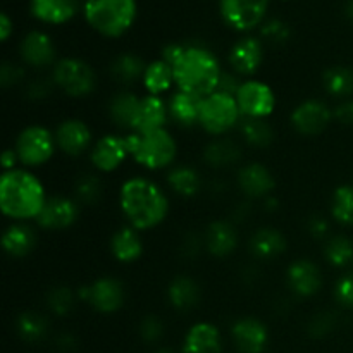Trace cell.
<instances>
[{
  "label": "cell",
  "instance_id": "cell-3",
  "mask_svg": "<svg viewBox=\"0 0 353 353\" xmlns=\"http://www.w3.org/2000/svg\"><path fill=\"white\" fill-rule=\"evenodd\" d=\"M172 69H174V83L178 90L202 99L217 92L223 74L216 55L209 48L200 45H186L185 52L172 65Z\"/></svg>",
  "mask_w": 353,
  "mask_h": 353
},
{
  "label": "cell",
  "instance_id": "cell-18",
  "mask_svg": "<svg viewBox=\"0 0 353 353\" xmlns=\"http://www.w3.org/2000/svg\"><path fill=\"white\" fill-rule=\"evenodd\" d=\"M231 338L240 353H264L269 345V330L255 317H241L231 326Z\"/></svg>",
  "mask_w": 353,
  "mask_h": 353
},
{
  "label": "cell",
  "instance_id": "cell-10",
  "mask_svg": "<svg viewBox=\"0 0 353 353\" xmlns=\"http://www.w3.org/2000/svg\"><path fill=\"white\" fill-rule=\"evenodd\" d=\"M241 116L247 119H268L276 109V93L261 79H245L236 95Z\"/></svg>",
  "mask_w": 353,
  "mask_h": 353
},
{
  "label": "cell",
  "instance_id": "cell-17",
  "mask_svg": "<svg viewBox=\"0 0 353 353\" xmlns=\"http://www.w3.org/2000/svg\"><path fill=\"white\" fill-rule=\"evenodd\" d=\"M286 283L300 299H310L323 288V274L317 264L309 259L293 261L286 269Z\"/></svg>",
  "mask_w": 353,
  "mask_h": 353
},
{
  "label": "cell",
  "instance_id": "cell-21",
  "mask_svg": "<svg viewBox=\"0 0 353 353\" xmlns=\"http://www.w3.org/2000/svg\"><path fill=\"white\" fill-rule=\"evenodd\" d=\"M169 121L168 102L162 97L145 95L138 103L131 133H148V131L164 130Z\"/></svg>",
  "mask_w": 353,
  "mask_h": 353
},
{
  "label": "cell",
  "instance_id": "cell-1",
  "mask_svg": "<svg viewBox=\"0 0 353 353\" xmlns=\"http://www.w3.org/2000/svg\"><path fill=\"white\" fill-rule=\"evenodd\" d=\"M119 207L128 226L137 231H148L165 221L169 199L157 183L143 176H134L121 185Z\"/></svg>",
  "mask_w": 353,
  "mask_h": 353
},
{
  "label": "cell",
  "instance_id": "cell-44",
  "mask_svg": "<svg viewBox=\"0 0 353 353\" xmlns=\"http://www.w3.org/2000/svg\"><path fill=\"white\" fill-rule=\"evenodd\" d=\"M336 326V319H334V314L331 312H319L310 319L309 326H307V333L310 334L316 340L327 336L331 331Z\"/></svg>",
  "mask_w": 353,
  "mask_h": 353
},
{
  "label": "cell",
  "instance_id": "cell-6",
  "mask_svg": "<svg viewBox=\"0 0 353 353\" xmlns=\"http://www.w3.org/2000/svg\"><path fill=\"white\" fill-rule=\"evenodd\" d=\"M241 112L236 97L224 92H214L203 97L200 107L199 126L212 137H223L241 123Z\"/></svg>",
  "mask_w": 353,
  "mask_h": 353
},
{
  "label": "cell",
  "instance_id": "cell-25",
  "mask_svg": "<svg viewBox=\"0 0 353 353\" xmlns=\"http://www.w3.org/2000/svg\"><path fill=\"white\" fill-rule=\"evenodd\" d=\"M110 254L121 264H133L143 255V240L140 231L131 226H121L110 236Z\"/></svg>",
  "mask_w": 353,
  "mask_h": 353
},
{
  "label": "cell",
  "instance_id": "cell-9",
  "mask_svg": "<svg viewBox=\"0 0 353 353\" xmlns=\"http://www.w3.org/2000/svg\"><path fill=\"white\" fill-rule=\"evenodd\" d=\"M78 299L88 303L95 312L114 314L123 309L126 292H124V285L119 279L103 276V278L92 281L90 285L81 286L78 290Z\"/></svg>",
  "mask_w": 353,
  "mask_h": 353
},
{
  "label": "cell",
  "instance_id": "cell-33",
  "mask_svg": "<svg viewBox=\"0 0 353 353\" xmlns=\"http://www.w3.org/2000/svg\"><path fill=\"white\" fill-rule=\"evenodd\" d=\"M145 69H147V64L143 62V59L138 57L137 54L126 52V54L117 55L112 61V64H110V76L119 85L130 86L143 79Z\"/></svg>",
  "mask_w": 353,
  "mask_h": 353
},
{
  "label": "cell",
  "instance_id": "cell-35",
  "mask_svg": "<svg viewBox=\"0 0 353 353\" xmlns=\"http://www.w3.org/2000/svg\"><path fill=\"white\" fill-rule=\"evenodd\" d=\"M16 331L26 343H40L48 334V321L34 310H26L16 317Z\"/></svg>",
  "mask_w": 353,
  "mask_h": 353
},
{
  "label": "cell",
  "instance_id": "cell-57",
  "mask_svg": "<svg viewBox=\"0 0 353 353\" xmlns=\"http://www.w3.org/2000/svg\"><path fill=\"white\" fill-rule=\"evenodd\" d=\"M154 353H176V352L172 350V348H168V347H164V348H159V350H155Z\"/></svg>",
  "mask_w": 353,
  "mask_h": 353
},
{
  "label": "cell",
  "instance_id": "cell-11",
  "mask_svg": "<svg viewBox=\"0 0 353 353\" xmlns=\"http://www.w3.org/2000/svg\"><path fill=\"white\" fill-rule=\"evenodd\" d=\"M269 0H219L224 23L236 31H250L264 23Z\"/></svg>",
  "mask_w": 353,
  "mask_h": 353
},
{
  "label": "cell",
  "instance_id": "cell-47",
  "mask_svg": "<svg viewBox=\"0 0 353 353\" xmlns=\"http://www.w3.org/2000/svg\"><path fill=\"white\" fill-rule=\"evenodd\" d=\"M24 79V69L21 65L10 64V62H3L0 68V85L3 88H10V86L17 85Z\"/></svg>",
  "mask_w": 353,
  "mask_h": 353
},
{
  "label": "cell",
  "instance_id": "cell-46",
  "mask_svg": "<svg viewBox=\"0 0 353 353\" xmlns=\"http://www.w3.org/2000/svg\"><path fill=\"white\" fill-rule=\"evenodd\" d=\"M54 79L48 78H37L31 79L30 83L26 85V95L28 99L31 100H41L47 99L50 95L52 88H54Z\"/></svg>",
  "mask_w": 353,
  "mask_h": 353
},
{
  "label": "cell",
  "instance_id": "cell-38",
  "mask_svg": "<svg viewBox=\"0 0 353 353\" xmlns=\"http://www.w3.org/2000/svg\"><path fill=\"white\" fill-rule=\"evenodd\" d=\"M331 216L343 226H353V186H338L331 199Z\"/></svg>",
  "mask_w": 353,
  "mask_h": 353
},
{
  "label": "cell",
  "instance_id": "cell-29",
  "mask_svg": "<svg viewBox=\"0 0 353 353\" xmlns=\"http://www.w3.org/2000/svg\"><path fill=\"white\" fill-rule=\"evenodd\" d=\"M200 286L190 276H176L168 286V300L178 312H188L200 302Z\"/></svg>",
  "mask_w": 353,
  "mask_h": 353
},
{
  "label": "cell",
  "instance_id": "cell-43",
  "mask_svg": "<svg viewBox=\"0 0 353 353\" xmlns=\"http://www.w3.org/2000/svg\"><path fill=\"white\" fill-rule=\"evenodd\" d=\"M138 333H140V338L145 343H157V341H161L162 336H164L165 327L157 316L150 314V316H145L143 319L140 321Z\"/></svg>",
  "mask_w": 353,
  "mask_h": 353
},
{
  "label": "cell",
  "instance_id": "cell-49",
  "mask_svg": "<svg viewBox=\"0 0 353 353\" xmlns=\"http://www.w3.org/2000/svg\"><path fill=\"white\" fill-rule=\"evenodd\" d=\"M240 78L236 74H231V72L223 71L219 79V86H217V92H224V93H230V95H236L238 90L241 86Z\"/></svg>",
  "mask_w": 353,
  "mask_h": 353
},
{
  "label": "cell",
  "instance_id": "cell-32",
  "mask_svg": "<svg viewBox=\"0 0 353 353\" xmlns=\"http://www.w3.org/2000/svg\"><path fill=\"white\" fill-rule=\"evenodd\" d=\"M168 186L171 192L176 195L183 196V199H193L199 195L202 190V178H200L199 171L192 165H176L168 172Z\"/></svg>",
  "mask_w": 353,
  "mask_h": 353
},
{
  "label": "cell",
  "instance_id": "cell-48",
  "mask_svg": "<svg viewBox=\"0 0 353 353\" xmlns=\"http://www.w3.org/2000/svg\"><path fill=\"white\" fill-rule=\"evenodd\" d=\"M307 231L316 240H323L330 234V221L324 216H312L307 221Z\"/></svg>",
  "mask_w": 353,
  "mask_h": 353
},
{
  "label": "cell",
  "instance_id": "cell-50",
  "mask_svg": "<svg viewBox=\"0 0 353 353\" xmlns=\"http://www.w3.org/2000/svg\"><path fill=\"white\" fill-rule=\"evenodd\" d=\"M333 117L345 126H353V100H345L334 109Z\"/></svg>",
  "mask_w": 353,
  "mask_h": 353
},
{
  "label": "cell",
  "instance_id": "cell-12",
  "mask_svg": "<svg viewBox=\"0 0 353 353\" xmlns=\"http://www.w3.org/2000/svg\"><path fill=\"white\" fill-rule=\"evenodd\" d=\"M333 119V112L323 100L310 99L299 103L290 116V123L296 133L303 137H316L321 134Z\"/></svg>",
  "mask_w": 353,
  "mask_h": 353
},
{
  "label": "cell",
  "instance_id": "cell-40",
  "mask_svg": "<svg viewBox=\"0 0 353 353\" xmlns=\"http://www.w3.org/2000/svg\"><path fill=\"white\" fill-rule=\"evenodd\" d=\"M102 181L95 174H83L79 176L74 185L76 202L83 205H95L102 196Z\"/></svg>",
  "mask_w": 353,
  "mask_h": 353
},
{
  "label": "cell",
  "instance_id": "cell-52",
  "mask_svg": "<svg viewBox=\"0 0 353 353\" xmlns=\"http://www.w3.org/2000/svg\"><path fill=\"white\" fill-rule=\"evenodd\" d=\"M0 162H2L3 172L14 171V169H17V164H21L19 157H17V152L14 150V148H7V150H3Z\"/></svg>",
  "mask_w": 353,
  "mask_h": 353
},
{
  "label": "cell",
  "instance_id": "cell-28",
  "mask_svg": "<svg viewBox=\"0 0 353 353\" xmlns=\"http://www.w3.org/2000/svg\"><path fill=\"white\" fill-rule=\"evenodd\" d=\"M286 238L285 234L274 228H261L252 234L248 241L252 255L261 261H271V259L279 257L286 250Z\"/></svg>",
  "mask_w": 353,
  "mask_h": 353
},
{
  "label": "cell",
  "instance_id": "cell-14",
  "mask_svg": "<svg viewBox=\"0 0 353 353\" xmlns=\"http://www.w3.org/2000/svg\"><path fill=\"white\" fill-rule=\"evenodd\" d=\"M79 217V203L68 196H48L47 203L37 217V224L45 231H64Z\"/></svg>",
  "mask_w": 353,
  "mask_h": 353
},
{
  "label": "cell",
  "instance_id": "cell-22",
  "mask_svg": "<svg viewBox=\"0 0 353 353\" xmlns=\"http://www.w3.org/2000/svg\"><path fill=\"white\" fill-rule=\"evenodd\" d=\"M223 336L216 324L196 323L186 331L183 353H221Z\"/></svg>",
  "mask_w": 353,
  "mask_h": 353
},
{
  "label": "cell",
  "instance_id": "cell-19",
  "mask_svg": "<svg viewBox=\"0 0 353 353\" xmlns=\"http://www.w3.org/2000/svg\"><path fill=\"white\" fill-rule=\"evenodd\" d=\"M230 65L238 76H254L264 61V45L255 37H243L231 47Z\"/></svg>",
  "mask_w": 353,
  "mask_h": 353
},
{
  "label": "cell",
  "instance_id": "cell-26",
  "mask_svg": "<svg viewBox=\"0 0 353 353\" xmlns=\"http://www.w3.org/2000/svg\"><path fill=\"white\" fill-rule=\"evenodd\" d=\"M79 0H30V10L45 24H64L76 16Z\"/></svg>",
  "mask_w": 353,
  "mask_h": 353
},
{
  "label": "cell",
  "instance_id": "cell-39",
  "mask_svg": "<svg viewBox=\"0 0 353 353\" xmlns=\"http://www.w3.org/2000/svg\"><path fill=\"white\" fill-rule=\"evenodd\" d=\"M324 257L333 268H347L353 262V241L347 236L330 238L324 247Z\"/></svg>",
  "mask_w": 353,
  "mask_h": 353
},
{
  "label": "cell",
  "instance_id": "cell-2",
  "mask_svg": "<svg viewBox=\"0 0 353 353\" xmlns=\"http://www.w3.org/2000/svg\"><path fill=\"white\" fill-rule=\"evenodd\" d=\"M45 186L30 169H14L0 178V209L16 223L37 219L47 203Z\"/></svg>",
  "mask_w": 353,
  "mask_h": 353
},
{
  "label": "cell",
  "instance_id": "cell-42",
  "mask_svg": "<svg viewBox=\"0 0 353 353\" xmlns=\"http://www.w3.org/2000/svg\"><path fill=\"white\" fill-rule=\"evenodd\" d=\"M290 31L288 24L283 23L281 19H269L262 23L261 28V37L264 38L265 41L272 45H283L290 40Z\"/></svg>",
  "mask_w": 353,
  "mask_h": 353
},
{
  "label": "cell",
  "instance_id": "cell-15",
  "mask_svg": "<svg viewBox=\"0 0 353 353\" xmlns=\"http://www.w3.org/2000/svg\"><path fill=\"white\" fill-rule=\"evenodd\" d=\"M19 55L24 64L37 69L54 68L57 64V48L54 41L43 31H30L21 40Z\"/></svg>",
  "mask_w": 353,
  "mask_h": 353
},
{
  "label": "cell",
  "instance_id": "cell-30",
  "mask_svg": "<svg viewBox=\"0 0 353 353\" xmlns=\"http://www.w3.org/2000/svg\"><path fill=\"white\" fill-rule=\"evenodd\" d=\"M141 97H138L137 93L128 92H117L116 95L110 99L109 102V117L112 119V123L117 128H123V130H133L134 116H137L138 103H140Z\"/></svg>",
  "mask_w": 353,
  "mask_h": 353
},
{
  "label": "cell",
  "instance_id": "cell-20",
  "mask_svg": "<svg viewBox=\"0 0 353 353\" xmlns=\"http://www.w3.org/2000/svg\"><path fill=\"white\" fill-rule=\"evenodd\" d=\"M238 186L248 199H268L276 188L272 172L261 162L245 164L238 171Z\"/></svg>",
  "mask_w": 353,
  "mask_h": 353
},
{
  "label": "cell",
  "instance_id": "cell-13",
  "mask_svg": "<svg viewBox=\"0 0 353 353\" xmlns=\"http://www.w3.org/2000/svg\"><path fill=\"white\" fill-rule=\"evenodd\" d=\"M130 157L126 137L119 134H103L93 143L90 150V161L100 172H114Z\"/></svg>",
  "mask_w": 353,
  "mask_h": 353
},
{
  "label": "cell",
  "instance_id": "cell-8",
  "mask_svg": "<svg viewBox=\"0 0 353 353\" xmlns=\"http://www.w3.org/2000/svg\"><path fill=\"white\" fill-rule=\"evenodd\" d=\"M14 150L17 152L19 162L26 169L40 168L47 164L57 150L55 134L45 126L31 124L17 134Z\"/></svg>",
  "mask_w": 353,
  "mask_h": 353
},
{
  "label": "cell",
  "instance_id": "cell-5",
  "mask_svg": "<svg viewBox=\"0 0 353 353\" xmlns=\"http://www.w3.org/2000/svg\"><path fill=\"white\" fill-rule=\"evenodd\" d=\"M130 157L148 171H162L176 161L178 143L168 130L126 134Z\"/></svg>",
  "mask_w": 353,
  "mask_h": 353
},
{
  "label": "cell",
  "instance_id": "cell-53",
  "mask_svg": "<svg viewBox=\"0 0 353 353\" xmlns=\"http://www.w3.org/2000/svg\"><path fill=\"white\" fill-rule=\"evenodd\" d=\"M76 345H78L76 338L68 333L59 334L57 340H55V347H57L61 352H72L76 348Z\"/></svg>",
  "mask_w": 353,
  "mask_h": 353
},
{
  "label": "cell",
  "instance_id": "cell-27",
  "mask_svg": "<svg viewBox=\"0 0 353 353\" xmlns=\"http://www.w3.org/2000/svg\"><path fill=\"white\" fill-rule=\"evenodd\" d=\"M37 233L24 223H14L2 233V250L12 259H24L37 247Z\"/></svg>",
  "mask_w": 353,
  "mask_h": 353
},
{
  "label": "cell",
  "instance_id": "cell-41",
  "mask_svg": "<svg viewBox=\"0 0 353 353\" xmlns=\"http://www.w3.org/2000/svg\"><path fill=\"white\" fill-rule=\"evenodd\" d=\"M76 302V295L68 286H55L47 295V307L54 316L65 317L72 310Z\"/></svg>",
  "mask_w": 353,
  "mask_h": 353
},
{
  "label": "cell",
  "instance_id": "cell-31",
  "mask_svg": "<svg viewBox=\"0 0 353 353\" xmlns=\"http://www.w3.org/2000/svg\"><path fill=\"white\" fill-rule=\"evenodd\" d=\"M141 83H143L145 90H147V95H165L172 88V85H176L174 69L165 61L157 59V61L147 64Z\"/></svg>",
  "mask_w": 353,
  "mask_h": 353
},
{
  "label": "cell",
  "instance_id": "cell-51",
  "mask_svg": "<svg viewBox=\"0 0 353 353\" xmlns=\"http://www.w3.org/2000/svg\"><path fill=\"white\" fill-rule=\"evenodd\" d=\"M185 43H168L164 48H162V61H165L168 64L174 65L176 62L179 61V57L183 55V52H185Z\"/></svg>",
  "mask_w": 353,
  "mask_h": 353
},
{
  "label": "cell",
  "instance_id": "cell-54",
  "mask_svg": "<svg viewBox=\"0 0 353 353\" xmlns=\"http://www.w3.org/2000/svg\"><path fill=\"white\" fill-rule=\"evenodd\" d=\"M12 31H14L12 19H10L9 14L7 12H2L0 14V40L2 41L9 40V37L12 34Z\"/></svg>",
  "mask_w": 353,
  "mask_h": 353
},
{
  "label": "cell",
  "instance_id": "cell-56",
  "mask_svg": "<svg viewBox=\"0 0 353 353\" xmlns=\"http://www.w3.org/2000/svg\"><path fill=\"white\" fill-rule=\"evenodd\" d=\"M345 14H347L348 19L353 23V0H348L347 6H345Z\"/></svg>",
  "mask_w": 353,
  "mask_h": 353
},
{
  "label": "cell",
  "instance_id": "cell-4",
  "mask_svg": "<svg viewBox=\"0 0 353 353\" xmlns=\"http://www.w3.org/2000/svg\"><path fill=\"white\" fill-rule=\"evenodd\" d=\"M83 14L97 33L119 38L137 19V0H85Z\"/></svg>",
  "mask_w": 353,
  "mask_h": 353
},
{
  "label": "cell",
  "instance_id": "cell-24",
  "mask_svg": "<svg viewBox=\"0 0 353 353\" xmlns=\"http://www.w3.org/2000/svg\"><path fill=\"white\" fill-rule=\"evenodd\" d=\"M202 100V97L176 90L171 95V99L168 100L169 119L174 121L179 128H186V130L199 126Z\"/></svg>",
  "mask_w": 353,
  "mask_h": 353
},
{
  "label": "cell",
  "instance_id": "cell-16",
  "mask_svg": "<svg viewBox=\"0 0 353 353\" xmlns=\"http://www.w3.org/2000/svg\"><path fill=\"white\" fill-rule=\"evenodd\" d=\"M55 143L62 154L79 157L86 150H92V130L81 119H65L55 130Z\"/></svg>",
  "mask_w": 353,
  "mask_h": 353
},
{
  "label": "cell",
  "instance_id": "cell-55",
  "mask_svg": "<svg viewBox=\"0 0 353 353\" xmlns=\"http://www.w3.org/2000/svg\"><path fill=\"white\" fill-rule=\"evenodd\" d=\"M265 202V210H276L278 209V200L274 199V196H268V199H264Z\"/></svg>",
  "mask_w": 353,
  "mask_h": 353
},
{
  "label": "cell",
  "instance_id": "cell-7",
  "mask_svg": "<svg viewBox=\"0 0 353 353\" xmlns=\"http://www.w3.org/2000/svg\"><path fill=\"white\" fill-rule=\"evenodd\" d=\"M54 85L72 99H83L97 88V74L92 65L78 57L57 61L52 71Z\"/></svg>",
  "mask_w": 353,
  "mask_h": 353
},
{
  "label": "cell",
  "instance_id": "cell-36",
  "mask_svg": "<svg viewBox=\"0 0 353 353\" xmlns=\"http://www.w3.org/2000/svg\"><path fill=\"white\" fill-rule=\"evenodd\" d=\"M323 86L330 95L347 99L353 95V69L348 65H333L323 74Z\"/></svg>",
  "mask_w": 353,
  "mask_h": 353
},
{
  "label": "cell",
  "instance_id": "cell-45",
  "mask_svg": "<svg viewBox=\"0 0 353 353\" xmlns=\"http://www.w3.org/2000/svg\"><path fill=\"white\" fill-rule=\"evenodd\" d=\"M334 299L340 305L353 309V272L341 276L334 285Z\"/></svg>",
  "mask_w": 353,
  "mask_h": 353
},
{
  "label": "cell",
  "instance_id": "cell-23",
  "mask_svg": "<svg viewBox=\"0 0 353 353\" xmlns=\"http://www.w3.org/2000/svg\"><path fill=\"white\" fill-rule=\"evenodd\" d=\"M205 247L212 257H230L238 247V233L233 223L212 221L205 231Z\"/></svg>",
  "mask_w": 353,
  "mask_h": 353
},
{
  "label": "cell",
  "instance_id": "cell-34",
  "mask_svg": "<svg viewBox=\"0 0 353 353\" xmlns=\"http://www.w3.org/2000/svg\"><path fill=\"white\" fill-rule=\"evenodd\" d=\"M240 159L241 148L230 138H217V140L210 141L205 147V150H203V161L210 168L216 169L230 168V165L236 164Z\"/></svg>",
  "mask_w": 353,
  "mask_h": 353
},
{
  "label": "cell",
  "instance_id": "cell-37",
  "mask_svg": "<svg viewBox=\"0 0 353 353\" xmlns=\"http://www.w3.org/2000/svg\"><path fill=\"white\" fill-rule=\"evenodd\" d=\"M240 131L243 140L254 148H268L274 141V131L265 119H247L240 123Z\"/></svg>",
  "mask_w": 353,
  "mask_h": 353
}]
</instances>
